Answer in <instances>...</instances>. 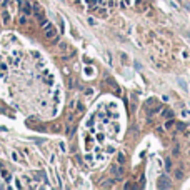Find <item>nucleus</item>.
Segmentation results:
<instances>
[{"label": "nucleus", "mask_w": 190, "mask_h": 190, "mask_svg": "<svg viewBox=\"0 0 190 190\" xmlns=\"http://www.w3.org/2000/svg\"><path fill=\"white\" fill-rule=\"evenodd\" d=\"M40 25H42V29L45 30V29H48V27H52V23L48 20H42V22H40Z\"/></svg>", "instance_id": "nucleus-7"}, {"label": "nucleus", "mask_w": 190, "mask_h": 190, "mask_svg": "<svg viewBox=\"0 0 190 190\" xmlns=\"http://www.w3.org/2000/svg\"><path fill=\"white\" fill-rule=\"evenodd\" d=\"M10 20H12V17H10V14H8L7 8H5V10H2V22H4L5 25H8V23H10Z\"/></svg>", "instance_id": "nucleus-3"}, {"label": "nucleus", "mask_w": 190, "mask_h": 190, "mask_svg": "<svg viewBox=\"0 0 190 190\" xmlns=\"http://www.w3.org/2000/svg\"><path fill=\"white\" fill-rule=\"evenodd\" d=\"M112 173H114V175H117V177H120L123 173V167H120V164H118V165H114V167H112Z\"/></svg>", "instance_id": "nucleus-4"}, {"label": "nucleus", "mask_w": 190, "mask_h": 190, "mask_svg": "<svg viewBox=\"0 0 190 190\" xmlns=\"http://www.w3.org/2000/svg\"><path fill=\"white\" fill-rule=\"evenodd\" d=\"M12 158H14V160H18V162H22V158L18 157V154H15V152H14V154H12Z\"/></svg>", "instance_id": "nucleus-13"}, {"label": "nucleus", "mask_w": 190, "mask_h": 190, "mask_svg": "<svg viewBox=\"0 0 190 190\" xmlns=\"http://www.w3.org/2000/svg\"><path fill=\"white\" fill-rule=\"evenodd\" d=\"M157 112H160V107L154 108V110H152V112H150V115H155V114H157Z\"/></svg>", "instance_id": "nucleus-14"}, {"label": "nucleus", "mask_w": 190, "mask_h": 190, "mask_svg": "<svg viewBox=\"0 0 190 190\" xmlns=\"http://www.w3.org/2000/svg\"><path fill=\"white\" fill-rule=\"evenodd\" d=\"M117 162H118L120 165H123V164H125V155H123L122 152H120V154H117Z\"/></svg>", "instance_id": "nucleus-6"}, {"label": "nucleus", "mask_w": 190, "mask_h": 190, "mask_svg": "<svg viewBox=\"0 0 190 190\" xmlns=\"http://www.w3.org/2000/svg\"><path fill=\"white\" fill-rule=\"evenodd\" d=\"M22 10H23V14H25V15H30V14H32V8H30V4H29V2H23V4H22Z\"/></svg>", "instance_id": "nucleus-5"}, {"label": "nucleus", "mask_w": 190, "mask_h": 190, "mask_svg": "<svg viewBox=\"0 0 190 190\" xmlns=\"http://www.w3.org/2000/svg\"><path fill=\"white\" fill-rule=\"evenodd\" d=\"M175 179H179V180L183 179V170H182V169H177V170H175Z\"/></svg>", "instance_id": "nucleus-8"}, {"label": "nucleus", "mask_w": 190, "mask_h": 190, "mask_svg": "<svg viewBox=\"0 0 190 190\" xmlns=\"http://www.w3.org/2000/svg\"><path fill=\"white\" fill-rule=\"evenodd\" d=\"M188 40H190V33H188Z\"/></svg>", "instance_id": "nucleus-16"}, {"label": "nucleus", "mask_w": 190, "mask_h": 190, "mask_svg": "<svg viewBox=\"0 0 190 190\" xmlns=\"http://www.w3.org/2000/svg\"><path fill=\"white\" fill-rule=\"evenodd\" d=\"M172 115H173L172 110H164V117H165V118H170Z\"/></svg>", "instance_id": "nucleus-11"}, {"label": "nucleus", "mask_w": 190, "mask_h": 190, "mask_svg": "<svg viewBox=\"0 0 190 190\" xmlns=\"http://www.w3.org/2000/svg\"><path fill=\"white\" fill-rule=\"evenodd\" d=\"M45 39L47 40H57V30H55L54 27L45 29Z\"/></svg>", "instance_id": "nucleus-2"}, {"label": "nucleus", "mask_w": 190, "mask_h": 190, "mask_svg": "<svg viewBox=\"0 0 190 190\" xmlns=\"http://www.w3.org/2000/svg\"><path fill=\"white\" fill-rule=\"evenodd\" d=\"M60 48L62 50H67V43H60Z\"/></svg>", "instance_id": "nucleus-15"}, {"label": "nucleus", "mask_w": 190, "mask_h": 190, "mask_svg": "<svg viewBox=\"0 0 190 190\" xmlns=\"http://www.w3.org/2000/svg\"><path fill=\"white\" fill-rule=\"evenodd\" d=\"M18 22H20L22 25H25V23H27V15H25V14H22V15H20V18H18Z\"/></svg>", "instance_id": "nucleus-9"}, {"label": "nucleus", "mask_w": 190, "mask_h": 190, "mask_svg": "<svg viewBox=\"0 0 190 190\" xmlns=\"http://www.w3.org/2000/svg\"><path fill=\"white\" fill-rule=\"evenodd\" d=\"M85 73H87L89 77H92L93 73H95V70H93V68H90V67H87V68H85Z\"/></svg>", "instance_id": "nucleus-10"}, {"label": "nucleus", "mask_w": 190, "mask_h": 190, "mask_svg": "<svg viewBox=\"0 0 190 190\" xmlns=\"http://www.w3.org/2000/svg\"><path fill=\"white\" fill-rule=\"evenodd\" d=\"M165 167H167V170L172 169V162H170V158H167V160H165Z\"/></svg>", "instance_id": "nucleus-12"}, {"label": "nucleus", "mask_w": 190, "mask_h": 190, "mask_svg": "<svg viewBox=\"0 0 190 190\" xmlns=\"http://www.w3.org/2000/svg\"><path fill=\"white\" fill-rule=\"evenodd\" d=\"M158 188H170L172 183H170V179L167 175H160L158 177V183H157Z\"/></svg>", "instance_id": "nucleus-1"}]
</instances>
